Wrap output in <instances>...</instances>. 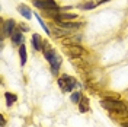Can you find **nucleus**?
I'll return each mask as SVG.
<instances>
[{"mask_svg": "<svg viewBox=\"0 0 128 127\" xmlns=\"http://www.w3.org/2000/svg\"><path fill=\"white\" fill-rule=\"evenodd\" d=\"M32 2H34V6L35 8L45 10L51 18L61 10V9L58 8V5L56 3V0H32Z\"/></svg>", "mask_w": 128, "mask_h": 127, "instance_id": "obj_1", "label": "nucleus"}, {"mask_svg": "<svg viewBox=\"0 0 128 127\" xmlns=\"http://www.w3.org/2000/svg\"><path fill=\"white\" fill-rule=\"evenodd\" d=\"M100 105L108 111H121V110H128V105L124 101L120 99H114V98H105L100 101Z\"/></svg>", "mask_w": 128, "mask_h": 127, "instance_id": "obj_2", "label": "nucleus"}, {"mask_svg": "<svg viewBox=\"0 0 128 127\" xmlns=\"http://www.w3.org/2000/svg\"><path fill=\"white\" fill-rule=\"evenodd\" d=\"M16 29V21L15 19H8L2 24V40H4L6 37H12L13 31Z\"/></svg>", "mask_w": 128, "mask_h": 127, "instance_id": "obj_3", "label": "nucleus"}, {"mask_svg": "<svg viewBox=\"0 0 128 127\" xmlns=\"http://www.w3.org/2000/svg\"><path fill=\"white\" fill-rule=\"evenodd\" d=\"M64 53L70 57V58H79L80 56L84 54V48L82 47L80 44L79 45H68V48L64 50Z\"/></svg>", "mask_w": 128, "mask_h": 127, "instance_id": "obj_4", "label": "nucleus"}, {"mask_svg": "<svg viewBox=\"0 0 128 127\" xmlns=\"http://www.w3.org/2000/svg\"><path fill=\"white\" fill-rule=\"evenodd\" d=\"M76 18H77L76 13H68V12H61V10L52 16V19L56 21L57 24L58 22H70V21H74Z\"/></svg>", "mask_w": 128, "mask_h": 127, "instance_id": "obj_5", "label": "nucleus"}, {"mask_svg": "<svg viewBox=\"0 0 128 127\" xmlns=\"http://www.w3.org/2000/svg\"><path fill=\"white\" fill-rule=\"evenodd\" d=\"M51 35H54L56 38H64V37H70V31L68 29H64L61 26H52L51 28Z\"/></svg>", "mask_w": 128, "mask_h": 127, "instance_id": "obj_6", "label": "nucleus"}, {"mask_svg": "<svg viewBox=\"0 0 128 127\" xmlns=\"http://www.w3.org/2000/svg\"><path fill=\"white\" fill-rule=\"evenodd\" d=\"M10 38H12L13 45H22L24 44V32L20 31V29H15Z\"/></svg>", "mask_w": 128, "mask_h": 127, "instance_id": "obj_7", "label": "nucleus"}, {"mask_svg": "<svg viewBox=\"0 0 128 127\" xmlns=\"http://www.w3.org/2000/svg\"><path fill=\"white\" fill-rule=\"evenodd\" d=\"M31 42H32V48L35 50V51H42V45H44V42L41 40V37L38 34H34L31 38Z\"/></svg>", "mask_w": 128, "mask_h": 127, "instance_id": "obj_8", "label": "nucleus"}, {"mask_svg": "<svg viewBox=\"0 0 128 127\" xmlns=\"http://www.w3.org/2000/svg\"><path fill=\"white\" fill-rule=\"evenodd\" d=\"M63 78H64V80H66V85H67V91H66V92H72L74 86H79L77 80L74 79L73 76H68V75H63Z\"/></svg>", "mask_w": 128, "mask_h": 127, "instance_id": "obj_9", "label": "nucleus"}, {"mask_svg": "<svg viewBox=\"0 0 128 127\" xmlns=\"http://www.w3.org/2000/svg\"><path fill=\"white\" fill-rule=\"evenodd\" d=\"M82 42V35H73V37H67L66 40H63L64 45H79Z\"/></svg>", "mask_w": 128, "mask_h": 127, "instance_id": "obj_10", "label": "nucleus"}, {"mask_svg": "<svg viewBox=\"0 0 128 127\" xmlns=\"http://www.w3.org/2000/svg\"><path fill=\"white\" fill-rule=\"evenodd\" d=\"M18 12L24 16L25 19H28V21L32 19V12H31V9L28 8L26 5H19V6H18Z\"/></svg>", "mask_w": 128, "mask_h": 127, "instance_id": "obj_11", "label": "nucleus"}, {"mask_svg": "<svg viewBox=\"0 0 128 127\" xmlns=\"http://www.w3.org/2000/svg\"><path fill=\"white\" fill-rule=\"evenodd\" d=\"M111 117L114 120H124L128 118V110H121V111H111Z\"/></svg>", "mask_w": 128, "mask_h": 127, "instance_id": "obj_12", "label": "nucleus"}, {"mask_svg": "<svg viewBox=\"0 0 128 127\" xmlns=\"http://www.w3.org/2000/svg\"><path fill=\"white\" fill-rule=\"evenodd\" d=\"M79 111L80 112H88L89 111V98L86 96H82L79 102Z\"/></svg>", "mask_w": 128, "mask_h": 127, "instance_id": "obj_13", "label": "nucleus"}, {"mask_svg": "<svg viewBox=\"0 0 128 127\" xmlns=\"http://www.w3.org/2000/svg\"><path fill=\"white\" fill-rule=\"evenodd\" d=\"M19 57H20V64L25 66V64H26V58H28V56H26V47H25L24 44L19 45Z\"/></svg>", "mask_w": 128, "mask_h": 127, "instance_id": "obj_14", "label": "nucleus"}, {"mask_svg": "<svg viewBox=\"0 0 128 127\" xmlns=\"http://www.w3.org/2000/svg\"><path fill=\"white\" fill-rule=\"evenodd\" d=\"M35 16H36V19H38V22H40L41 28H42V29L45 31V34H47V35H51V29H50V26H48V25L45 24V22H44L42 19H41V16H40V15H35Z\"/></svg>", "mask_w": 128, "mask_h": 127, "instance_id": "obj_15", "label": "nucleus"}, {"mask_svg": "<svg viewBox=\"0 0 128 127\" xmlns=\"http://www.w3.org/2000/svg\"><path fill=\"white\" fill-rule=\"evenodd\" d=\"M4 96H6V101H8V105H12V104H15L16 101H18V96H16L15 94H10V92H6V94H4Z\"/></svg>", "mask_w": 128, "mask_h": 127, "instance_id": "obj_16", "label": "nucleus"}, {"mask_svg": "<svg viewBox=\"0 0 128 127\" xmlns=\"http://www.w3.org/2000/svg\"><path fill=\"white\" fill-rule=\"evenodd\" d=\"M96 6H98V3L96 2H86V3H83V5H80V8L84 9V10H89V9H95Z\"/></svg>", "mask_w": 128, "mask_h": 127, "instance_id": "obj_17", "label": "nucleus"}, {"mask_svg": "<svg viewBox=\"0 0 128 127\" xmlns=\"http://www.w3.org/2000/svg\"><path fill=\"white\" fill-rule=\"evenodd\" d=\"M82 94H80L79 91H77V92H73L72 94V96H70V99H72V102L73 104H79L80 102V99H82Z\"/></svg>", "mask_w": 128, "mask_h": 127, "instance_id": "obj_18", "label": "nucleus"}, {"mask_svg": "<svg viewBox=\"0 0 128 127\" xmlns=\"http://www.w3.org/2000/svg\"><path fill=\"white\" fill-rule=\"evenodd\" d=\"M57 82H58V86L61 88V91H63V92H66V91H67V85H66V80H64L63 76H60Z\"/></svg>", "mask_w": 128, "mask_h": 127, "instance_id": "obj_19", "label": "nucleus"}, {"mask_svg": "<svg viewBox=\"0 0 128 127\" xmlns=\"http://www.w3.org/2000/svg\"><path fill=\"white\" fill-rule=\"evenodd\" d=\"M19 29H20V31H24V32H26V31H29V28H28V26H26V25H19Z\"/></svg>", "mask_w": 128, "mask_h": 127, "instance_id": "obj_20", "label": "nucleus"}, {"mask_svg": "<svg viewBox=\"0 0 128 127\" xmlns=\"http://www.w3.org/2000/svg\"><path fill=\"white\" fill-rule=\"evenodd\" d=\"M108 2H109V0H98L96 3H98V5H102V3H108Z\"/></svg>", "mask_w": 128, "mask_h": 127, "instance_id": "obj_21", "label": "nucleus"}, {"mask_svg": "<svg viewBox=\"0 0 128 127\" xmlns=\"http://www.w3.org/2000/svg\"><path fill=\"white\" fill-rule=\"evenodd\" d=\"M0 123H2V127H4L6 121H4V118H3V117H0Z\"/></svg>", "mask_w": 128, "mask_h": 127, "instance_id": "obj_22", "label": "nucleus"}, {"mask_svg": "<svg viewBox=\"0 0 128 127\" xmlns=\"http://www.w3.org/2000/svg\"><path fill=\"white\" fill-rule=\"evenodd\" d=\"M122 127H128V124H122Z\"/></svg>", "mask_w": 128, "mask_h": 127, "instance_id": "obj_23", "label": "nucleus"}]
</instances>
